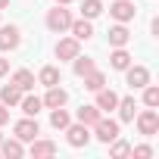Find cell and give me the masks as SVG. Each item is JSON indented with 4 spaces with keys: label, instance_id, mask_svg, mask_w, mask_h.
Segmentation results:
<instances>
[{
    "label": "cell",
    "instance_id": "1",
    "mask_svg": "<svg viewBox=\"0 0 159 159\" xmlns=\"http://www.w3.org/2000/svg\"><path fill=\"white\" fill-rule=\"evenodd\" d=\"M69 25H72V13H69L62 3H56V7L47 13V28L56 31V34H62V31H69Z\"/></svg>",
    "mask_w": 159,
    "mask_h": 159
},
{
    "label": "cell",
    "instance_id": "2",
    "mask_svg": "<svg viewBox=\"0 0 159 159\" xmlns=\"http://www.w3.org/2000/svg\"><path fill=\"white\" fill-rule=\"evenodd\" d=\"M94 137L100 140V143H112L116 137H119V122H112V119H97V125H94Z\"/></svg>",
    "mask_w": 159,
    "mask_h": 159
},
{
    "label": "cell",
    "instance_id": "3",
    "mask_svg": "<svg viewBox=\"0 0 159 159\" xmlns=\"http://www.w3.org/2000/svg\"><path fill=\"white\" fill-rule=\"evenodd\" d=\"M137 131L140 134H147V137H153L156 131H159V112L156 109H143V112H137Z\"/></svg>",
    "mask_w": 159,
    "mask_h": 159
},
{
    "label": "cell",
    "instance_id": "4",
    "mask_svg": "<svg viewBox=\"0 0 159 159\" xmlns=\"http://www.w3.org/2000/svg\"><path fill=\"white\" fill-rule=\"evenodd\" d=\"M13 131H16V137L25 143V140H34L38 134H41V128H38V119L34 116H25V119H19L16 125H13Z\"/></svg>",
    "mask_w": 159,
    "mask_h": 159
},
{
    "label": "cell",
    "instance_id": "5",
    "mask_svg": "<svg viewBox=\"0 0 159 159\" xmlns=\"http://www.w3.org/2000/svg\"><path fill=\"white\" fill-rule=\"evenodd\" d=\"M125 81L131 91H140L143 84H150V69L147 66H128L125 69Z\"/></svg>",
    "mask_w": 159,
    "mask_h": 159
},
{
    "label": "cell",
    "instance_id": "6",
    "mask_svg": "<svg viewBox=\"0 0 159 159\" xmlns=\"http://www.w3.org/2000/svg\"><path fill=\"white\" fill-rule=\"evenodd\" d=\"M66 140H69V147H88L91 143V131H88V125H66Z\"/></svg>",
    "mask_w": 159,
    "mask_h": 159
},
{
    "label": "cell",
    "instance_id": "7",
    "mask_svg": "<svg viewBox=\"0 0 159 159\" xmlns=\"http://www.w3.org/2000/svg\"><path fill=\"white\" fill-rule=\"evenodd\" d=\"M134 13H137V7L131 3V0H112V7H109V16L116 22H131Z\"/></svg>",
    "mask_w": 159,
    "mask_h": 159
},
{
    "label": "cell",
    "instance_id": "8",
    "mask_svg": "<svg viewBox=\"0 0 159 159\" xmlns=\"http://www.w3.org/2000/svg\"><path fill=\"white\" fill-rule=\"evenodd\" d=\"M78 53H81V41H75V38L56 41V59H75Z\"/></svg>",
    "mask_w": 159,
    "mask_h": 159
},
{
    "label": "cell",
    "instance_id": "9",
    "mask_svg": "<svg viewBox=\"0 0 159 159\" xmlns=\"http://www.w3.org/2000/svg\"><path fill=\"white\" fill-rule=\"evenodd\" d=\"M19 41H22V34L16 25H0V50H16Z\"/></svg>",
    "mask_w": 159,
    "mask_h": 159
},
{
    "label": "cell",
    "instance_id": "10",
    "mask_svg": "<svg viewBox=\"0 0 159 159\" xmlns=\"http://www.w3.org/2000/svg\"><path fill=\"white\" fill-rule=\"evenodd\" d=\"M100 112H109V109H116L119 106V94L116 91H109V88H100L97 91V103H94Z\"/></svg>",
    "mask_w": 159,
    "mask_h": 159
},
{
    "label": "cell",
    "instance_id": "11",
    "mask_svg": "<svg viewBox=\"0 0 159 159\" xmlns=\"http://www.w3.org/2000/svg\"><path fill=\"white\" fill-rule=\"evenodd\" d=\"M69 31H72V38L75 41H88L91 34H94V25H91V19H72V25H69Z\"/></svg>",
    "mask_w": 159,
    "mask_h": 159
},
{
    "label": "cell",
    "instance_id": "12",
    "mask_svg": "<svg viewBox=\"0 0 159 159\" xmlns=\"http://www.w3.org/2000/svg\"><path fill=\"white\" fill-rule=\"evenodd\" d=\"M106 38H109V47H125V44L131 41V31H128V25H125V22H119V25H112V28H109V34H106Z\"/></svg>",
    "mask_w": 159,
    "mask_h": 159
},
{
    "label": "cell",
    "instance_id": "13",
    "mask_svg": "<svg viewBox=\"0 0 159 159\" xmlns=\"http://www.w3.org/2000/svg\"><path fill=\"white\" fill-rule=\"evenodd\" d=\"M66 103H69V94H66L59 84L47 88V97H44V106H47V109H56V106H66Z\"/></svg>",
    "mask_w": 159,
    "mask_h": 159
},
{
    "label": "cell",
    "instance_id": "14",
    "mask_svg": "<svg viewBox=\"0 0 159 159\" xmlns=\"http://www.w3.org/2000/svg\"><path fill=\"white\" fill-rule=\"evenodd\" d=\"M0 153H3L7 159H22V156H25V147H22L19 137H13V140H0Z\"/></svg>",
    "mask_w": 159,
    "mask_h": 159
},
{
    "label": "cell",
    "instance_id": "15",
    "mask_svg": "<svg viewBox=\"0 0 159 159\" xmlns=\"http://www.w3.org/2000/svg\"><path fill=\"white\" fill-rule=\"evenodd\" d=\"M109 66H112L116 72H125V69L131 66V53H128L125 47H112V56H109Z\"/></svg>",
    "mask_w": 159,
    "mask_h": 159
},
{
    "label": "cell",
    "instance_id": "16",
    "mask_svg": "<svg viewBox=\"0 0 159 159\" xmlns=\"http://www.w3.org/2000/svg\"><path fill=\"white\" fill-rule=\"evenodd\" d=\"M19 100H22V91H19L13 81L0 88V103H3V106H19Z\"/></svg>",
    "mask_w": 159,
    "mask_h": 159
},
{
    "label": "cell",
    "instance_id": "17",
    "mask_svg": "<svg viewBox=\"0 0 159 159\" xmlns=\"http://www.w3.org/2000/svg\"><path fill=\"white\" fill-rule=\"evenodd\" d=\"M100 116H103V112H100L97 106H81V109H78V112H75V119H78V122H81V125H88V128H94Z\"/></svg>",
    "mask_w": 159,
    "mask_h": 159
},
{
    "label": "cell",
    "instance_id": "18",
    "mask_svg": "<svg viewBox=\"0 0 159 159\" xmlns=\"http://www.w3.org/2000/svg\"><path fill=\"white\" fill-rule=\"evenodd\" d=\"M19 106H22V112H25V116H38V112H41V106H44V100H41V97H31V94L25 91V94H22V100H19Z\"/></svg>",
    "mask_w": 159,
    "mask_h": 159
},
{
    "label": "cell",
    "instance_id": "19",
    "mask_svg": "<svg viewBox=\"0 0 159 159\" xmlns=\"http://www.w3.org/2000/svg\"><path fill=\"white\" fill-rule=\"evenodd\" d=\"M28 153H31L34 159H41V156H53V153H56V143H53V140H38V137H34Z\"/></svg>",
    "mask_w": 159,
    "mask_h": 159
},
{
    "label": "cell",
    "instance_id": "20",
    "mask_svg": "<svg viewBox=\"0 0 159 159\" xmlns=\"http://www.w3.org/2000/svg\"><path fill=\"white\" fill-rule=\"evenodd\" d=\"M72 69H75V75H78V78H84L88 72H94V69H97V62H94L91 56H81V53H78V56L72 59Z\"/></svg>",
    "mask_w": 159,
    "mask_h": 159
},
{
    "label": "cell",
    "instance_id": "21",
    "mask_svg": "<svg viewBox=\"0 0 159 159\" xmlns=\"http://www.w3.org/2000/svg\"><path fill=\"white\" fill-rule=\"evenodd\" d=\"M13 84L25 94V91H31V88H34V75H31L28 69H19V72H13Z\"/></svg>",
    "mask_w": 159,
    "mask_h": 159
},
{
    "label": "cell",
    "instance_id": "22",
    "mask_svg": "<svg viewBox=\"0 0 159 159\" xmlns=\"http://www.w3.org/2000/svg\"><path fill=\"white\" fill-rule=\"evenodd\" d=\"M116 109H119V119L122 122H134V109H137L134 106V97H119V106Z\"/></svg>",
    "mask_w": 159,
    "mask_h": 159
},
{
    "label": "cell",
    "instance_id": "23",
    "mask_svg": "<svg viewBox=\"0 0 159 159\" xmlns=\"http://www.w3.org/2000/svg\"><path fill=\"white\" fill-rule=\"evenodd\" d=\"M38 84H44V88L59 84V69H56V66H44V69H41V75H38Z\"/></svg>",
    "mask_w": 159,
    "mask_h": 159
},
{
    "label": "cell",
    "instance_id": "24",
    "mask_svg": "<svg viewBox=\"0 0 159 159\" xmlns=\"http://www.w3.org/2000/svg\"><path fill=\"white\" fill-rule=\"evenodd\" d=\"M84 88L97 94L100 88H106V75H103V72H97V69H94V72H88V75H84Z\"/></svg>",
    "mask_w": 159,
    "mask_h": 159
},
{
    "label": "cell",
    "instance_id": "25",
    "mask_svg": "<svg viewBox=\"0 0 159 159\" xmlns=\"http://www.w3.org/2000/svg\"><path fill=\"white\" fill-rule=\"evenodd\" d=\"M72 119H69V112L62 109V106H56V109H50V125L56 128V131H66V125H69Z\"/></svg>",
    "mask_w": 159,
    "mask_h": 159
},
{
    "label": "cell",
    "instance_id": "26",
    "mask_svg": "<svg viewBox=\"0 0 159 159\" xmlns=\"http://www.w3.org/2000/svg\"><path fill=\"white\" fill-rule=\"evenodd\" d=\"M103 13V0H84V3H81V16L84 19H97Z\"/></svg>",
    "mask_w": 159,
    "mask_h": 159
},
{
    "label": "cell",
    "instance_id": "27",
    "mask_svg": "<svg viewBox=\"0 0 159 159\" xmlns=\"http://www.w3.org/2000/svg\"><path fill=\"white\" fill-rule=\"evenodd\" d=\"M140 91H143V103H147L150 109H156V106H159V88H156V84H143Z\"/></svg>",
    "mask_w": 159,
    "mask_h": 159
},
{
    "label": "cell",
    "instance_id": "28",
    "mask_svg": "<svg viewBox=\"0 0 159 159\" xmlns=\"http://www.w3.org/2000/svg\"><path fill=\"white\" fill-rule=\"evenodd\" d=\"M109 153H112L116 159H122V156H131V143H125V140H119V137H116V140H112V150H109Z\"/></svg>",
    "mask_w": 159,
    "mask_h": 159
},
{
    "label": "cell",
    "instance_id": "29",
    "mask_svg": "<svg viewBox=\"0 0 159 159\" xmlns=\"http://www.w3.org/2000/svg\"><path fill=\"white\" fill-rule=\"evenodd\" d=\"M131 153H134L137 159H150V156H153V147H150V143H140V147H131Z\"/></svg>",
    "mask_w": 159,
    "mask_h": 159
},
{
    "label": "cell",
    "instance_id": "30",
    "mask_svg": "<svg viewBox=\"0 0 159 159\" xmlns=\"http://www.w3.org/2000/svg\"><path fill=\"white\" fill-rule=\"evenodd\" d=\"M7 122H10V109L0 103V125H7Z\"/></svg>",
    "mask_w": 159,
    "mask_h": 159
},
{
    "label": "cell",
    "instance_id": "31",
    "mask_svg": "<svg viewBox=\"0 0 159 159\" xmlns=\"http://www.w3.org/2000/svg\"><path fill=\"white\" fill-rule=\"evenodd\" d=\"M3 75H10V62H7L3 56H0V78H3Z\"/></svg>",
    "mask_w": 159,
    "mask_h": 159
},
{
    "label": "cell",
    "instance_id": "32",
    "mask_svg": "<svg viewBox=\"0 0 159 159\" xmlns=\"http://www.w3.org/2000/svg\"><path fill=\"white\" fill-rule=\"evenodd\" d=\"M3 7H10V0H0V10H3Z\"/></svg>",
    "mask_w": 159,
    "mask_h": 159
},
{
    "label": "cell",
    "instance_id": "33",
    "mask_svg": "<svg viewBox=\"0 0 159 159\" xmlns=\"http://www.w3.org/2000/svg\"><path fill=\"white\" fill-rule=\"evenodd\" d=\"M56 3H62V7H66V3H72V0H56Z\"/></svg>",
    "mask_w": 159,
    "mask_h": 159
},
{
    "label": "cell",
    "instance_id": "34",
    "mask_svg": "<svg viewBox=\"0 0 159 159\" xmlns=\"http://www.w3.org/2000/svg\"><path fill=\"white\" fill-rule=\"evenodd\" d=\"M0 140H3V134H0Z\"/></svg>",
    "mask_w": 159,
    "mask_h": 159
}]
</instances>
